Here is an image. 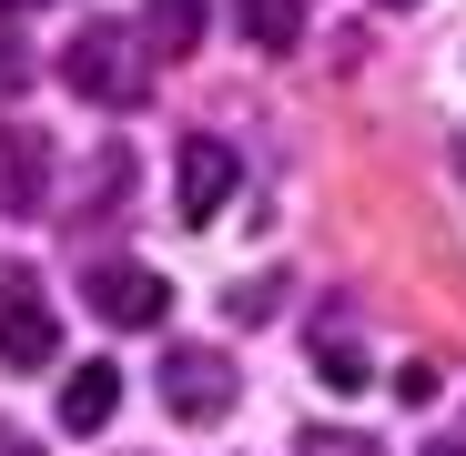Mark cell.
Segmentation results:
<instances>
[{"label":"cell","instance_id":"6da1fadb","mask_svg":"<svg viewBox=\"0 0 466 456\" xmlns=\"http://www.w3.org/2000/svg\"><path fill=\"white\" fill-rule=\"evenodd\" d=\"M61 82L82 92V102H102V112H132V102L152 92V51H142V31H122V21H82L71 51H61Z\"/></svg>","mask_w":466,"mask_h":456},{"label":"cell","instance_id":"7a4b0ae2","mask_svg":"<svg viewBox=\"0 0 466 456\" xmlns=\"http://www.w3.org/2000/svg\"><path fill=\"white\" fill-rule=\"evenodd\" d=\"M0 365H51V304L31 264H0Z\"/></svg>","mask_w":466,"mask_h":456},{"label":"cell","instance_id":"3957f363","mask_svg":"<svg viewBox=\"0 0 466 456\" xmlns=\"http://www.w3.org/2000/svg\"><path fill=\"white\" fill-rule=\"evenodd\" d=\"M163 406H173L183 426H213V416L233 406V365H223V355H203V345H183V355L163 365Z\"/></svg>","mask_w":466,"mask_h":456},{"label":"cell","instance_id":"277c9868","mask_svg":"<svg viewBox=\"0 0 466 456\" xmlns=\"http://www.w3.org/2000/svg\"><path fill=\"white\" fill-rule=\"evenodd\" d=\"M92 315L102 325H163L173 315V284L152 274V264H102L92 274Z\"/></svg>","mask_w":466,"mask_h":456},{"label":"cell","instance_id":"5b68a950","mask_svg":"<svg viewBox=\"0 0 466 456\" xmlns=\"http://www.w3.org/2000/svg\"><path fill=\"white\" fill-rule=\"evenodd\" d=\"M223 193H233V142L193 132V142H183V173H173V213H183V223H213Z\"/></svg>","mask_w":466,"mask_h":456},{"label":"cell","instance_id":"8992f818","mask_svg":"<svg viewBox=\"0 0 466 456\" xmlns=\"http://www.w3.org/2000/svg\"><path fill=\"white\" fill-rule=\"evenodd\" d=\"M112 406H122V365H71V386H61V426L92 436V426H112Z\"/></svg>","mask_w":466,"mask_h":456},{"label":"cell","instance_id":"52a82bcc","mask_svg":"<svg viewBox=\"0 0 466 456\" xmlns=\"http://www.w3.org/2000/svg\"><path fill=\"white\" fill-rule=\"evenodd\" d=\"M203 41V0H142V51L152 61H183Z\"/></svg>","mask_w":466,"mask_h":456},{"label":"cell","instance_id":"ba28073f","mask_svg":"<svg viewBox=\"0 0 466 456\" xmlns=\"http://www.w3.org/2000/svg\"><path fill=\"white\" fill-rule=\"evenodd\" d=\"M41 163H51L41 132H11V142H0V203H11V213H41Z\"/></svg>","mask_w":466,"mask_h":456},{"label":"cell","instance_id":"9c48e42d","mask_svg":"<svg viewBox=\"0 0 466 456\" xmlns=\"http://www.w3.org/2000/svg\"><path fill=\"white\" fill-rule=\"evenodd\" d=\"M233 21H244V41H254V51H274V61H284V51L304 41V0H233Z\"/></svg>","mask_w":466,"mask_h":456},{"label":"cell","instance_id":"30bf717a","mask_svg":"<svg viewBox=\"0 0 466 456\" xmlns=\"http://www.w3.org/2000/svg\"><path fill=\"white\" fill-rule=\"evenodd\" d=\"M315 365H325V386H365V355H355V325L345 315L315 325Z\"/></svg>","mask_w":466,"mask_h":456},{"label":"cell","instance_id":"8fae6325","mask_svg":"<svg viewBox=\"0 0 466 456\" xmlns=\"http://www.w3.org/2000/svg\"><path fill=\"white\" fill-rule=\"evenodd\" d=\"M304 456H375V436H355V426H304Z\"/></svg>","mask_w":466,"mask_h":456},{"label":"cell","instance_id":"7c38bea8","mask_svg":"<svg viewBox=\"0 0 466 456\" xmlns=\"http://www.w3.org/2000/svg\"><path fill=\"white\" fill-rule=\"evenodd\" d=\"M21 92H31V51L0 41V102H21Z\"/></svg>","mask_w":466,"mask_h":456},{"label":"cell","instance_id":"4fadbf2b","mask_svg":"<svg viewBox=\"0 0 466 456\" xmlns=\"http://www.w3.org/2000/svg\"><path fill=\"white\" fill-rule=\"evenodd\" d=\"M396 406H436V365H406L396 375Z\"/></svg>","mask_w":466,"mask_h":456},{"label":"cell","instance_id":"5bb4252c","mask_svg":"<svg viewBox=\"0 0 466 456\" xmlns=\"http://www.w3.org/2000/svg\"><path fill=\"white\" fill-rule=\"evenodd\" d=\"M0 456H41V446H21V436H0Z\"/></svg>","mask_w":466,"mask_h":456},{"label":"cell","instance_id":"9a60e30c","mask_svg":"<svg viewBox=\"0 0 466 456\" xmlns=\"http://www.w3.org/2000/svg\"><path fill=\"white\" fill-rule=\"evenodd\" d=\"M0 11H41V0H0Z\"/></svg>","mask_w":466,"mask_h":456},{"label":"cell","instance_id":"2e32d148","mask_svg":"<svg viewBox=\"0 0 466 456\" xmlns=\"http://www.w3.org/2000/svg\"><path fill=\"white\" fill-rule=\"evenodd\" d=\"M426 456H466V446H426Z\"/></svg>","mask_w":466,"mask_h":456},{"label":"cell","instance_id":"e0dca14e","mask_svg":"<svg viewBox=\"0 0 466 456\" xmlns=\"http://www.w3.org/2000/svg\"><path fill=\"white\" fill-rule=\"evenodd\" d=\"M385 11H416V0H385Z\"/></svg>","mask_w":466,"mask_h":456},{"label":"cell","instance_id":"ac0fdd59","mask_svg":"<svg viewBox=\"0 0 466 456\" xmlns=\"http://www.w3.org/2000/svg\"><path fill=\"white\" fill-rule=\"evenodd\" d=\"M456 163H466V152H456Z\"/></svg>","mask_w":466,"mask_h":456}]
</instances>
